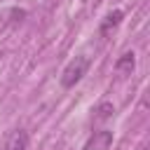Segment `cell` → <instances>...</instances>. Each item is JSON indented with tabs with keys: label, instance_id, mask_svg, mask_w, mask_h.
<instances>
[{
	"label": "cell",
	"instance_id": "4",
	"mask_svg": "<svg viewBox=\"0 0 150 150\" xmlns=\"http://www.w3.org/2000/svg\"><path fill=\"white\" fill-rule=\"evenodd\" d=\"M122 16H124V14H122V9H112V12L103 19V23H101V35H108L112 28H117V26H120V21H122Z\"/></svg>",
	"mask_w": 150,
	"mask_h": 150
},
{
	"label": "cell",
	"instance_id": "2",
	"mask_svg": "<svg viewBox=\"0 0 150 150\" xmlns=\"http://www.w3.org/2000/svg\"><path fill=\"white\" fill-rule=\"evenodd\" d=\"M2 150H28V134H26L23 129H14V131L7 136Z\"/></svg>",
	"mask_w": 150,
	"mask_h": 150
},
{
	"label": "cell",
	"instance_id": "3",
	"mask_svg": "<svg viewBox=\"0 0 150 150\" xmlns=\"http://www.w3.org/2000/svg\"><path fill=\"white\" fill-rule=\"evenodd\" d=\"M112 141V136H110V131H96L91 138H89V143L84 145V150H91V148H98V150H105L108 148V143Z\"/></svg>",
	"mask_w": 150,
	"mask_h": 150
},
{
	"label": "cell",
	"instance_id": "1",
	"mask_svg": "<svg viewBox=\"0 0 150 150\" xmlns=\"http://www.w3.org/2000/svg\"><path fill=\"white\" fill-rule=\"evenodd\" d=\"M87 68H89V56H75L61 73V87L63 89H70L75 87L84 75H87Z\"/></svg>",
	"mask_w": 150,
	"mask_h": 150
},
{
	"label": "cell",
	"instance_id": "6",
	"mask_svg": "<svg viewBox=\"0 0 150 150\" xmlns=\"http://www.w3.org/2000/svg\"><path fill=\"white\" fill-rule=\"evenodd\" d=\"M94 112H96V120H108V117H112L115 108H112V103H108V101H105V103H98Z\"/></svg>",
	"mask_w": 150,
	"mask_h": 150
},
{
	"label": "cell",
	"instance_id": "5",
	"mask_svg": "<svg viewBox=\"0 0 150 150\" xmlns=\"http://www.w3.org/2000/svg\"><path fill=\"white\" fill-rule=\"evenodd\" d=\"M134 63H136V59H134V52H124L117 61H115V70L117 73H124V75H131V70H134Z\"/></svg>",
	"mask_w": 150,
	"mask_h": 150
}]
</instances>
